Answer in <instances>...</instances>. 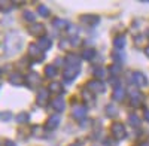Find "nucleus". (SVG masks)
I'll return each instance as SVG.
<instances>
[{
	"label": "nucleus",
	"mask_w": 149,
	"mask_h": 146,
	"mask_svg": "<svg viewBox=\"0 0 149 146\" xmlns=\"http://www.w3.org/2000/svg\"><path fill=\"white\" fill-rule=\"evenodd\" d=\"M139 146H149V142H142Z\"/></svg>",
	"instance_id": "c9c22d12"
},
{
	"label": "nucleus",
	"mask_w": 149,
	"mask_h": 146,
	"mask_svg": "<svg viewBox=\"0 0 149 146\" xmlns=\"http://www.w3.org/2000/svg\"><path fill=\"white\" fill-rule=\"evenodd\" d=\"M52 24L55 27H58V29H66V27H69V24H67V21H64V19H61V18H55L54 21H52Z\"/></svg>",
	"instance_id": "393cba45"
},
{
	"label": "nucleus",
	"mask_w": 149,
	"mask_h": 146,
	"mask_svg": "<svg viewBox=\"0 0 149 146\" xmlns=\"http://www.w3.org/2000/svg\"><path fill=\"white\" fill-rule=\"evenodd\" d=\"M39 15L40 17H43V18H46V17H49V9L46 8V6H39Z\"/></svg>",
	"instance_id": "7c9ffc66"
},
{
	"label": "nucleus",
	"mask_w": 149,
	"mask_h": 146,
	"mask_svg": "<svg viewBox=\"0 0 149 146\" xmlns=\"http://www.w3.org/2000/svg\"><path fill=\"white\" fill-rule=\"evenodd\" d=\"M145 119L149 122V111H145Z\"/></svg>",
	"instance_id": "72a5a7b5"
},
{
	"label": "nucleus",
	"mask_w": 149,
	"mask_h": 146,
	"mask_svg": "<svg viewBox=\"0 0 149 146\" xmlns=\"http://www.w3.org/2000/svg\"><path fill=\"white\" fill-rule=\"evenodd\" d=\"M93 75L97 78V81H102V79L104 78V75H106V72H104L103 69H100V67H95V69L93 70Z\"/></svg>",
	"instance_id": "5701e85b"
},
{
	"label": "nucleus",
	"mask_w": 149,
	"mask_h": 146,
	"mask_svg": "<svg viewBox=\"0 0 149 146\" xmlns=\"http://www.w3.org/2000/svg\"><path fill=\"white\" fill-rule=\"evenodd\" d=\"M27 83H29V87L30 88H37L39 85L42 83V81H40V76L37 75L36 72H31V73H29L27 75Z\"/></svg>",
	"instance_id": "20e7f679"
},
{
	"label": "nucleus",
	"mask_w": 149,
	"mask_h": 146,
	"mask_svg": "<svg viewBox=\"0 0 149 146\" xmlns=\"http://www.w3.org/2000/svg\"><path fill=\"white\" fill-rule=\"evenodd\" d=\"M143 102V94L139 91H130V103L131 106H140Z\"/></svg>",
	"instance_id": "1a4fd4ad"
},
{
	"label": "nucleus",
	"mask_w": 149,
	"mask_h": 146,
	"mask_svg": "<svg viewBox=\"0 0 149 146\" xmlns=\"http://www.w3.org/2000/svg\"><path fill=\"white\" fill-rule=\"evenodd\" d=\"M12 6H14V3H10V2H0V10L2 12H9Z\"/></svg>",
	"instance_id": "cd10ccee"
},
{
	"label": "nucleus",
	"mask_w": 149,
	"mask_h": 146,
	"mask_svg": "<svg viewBox=\"0 0 149 146\" xmlns=\"http://www.w3.org/2000/svg\"><path fill=\"white\" fill-rule=\"evenodd\" d=\"M29 31L33 36H43L45 27H43L42 22H33V24H30V26H29Z\"/></svg>",
	"instance_id": "0eeeda50"
},
{
	"label": "nucleus",
	"mask_w": 149,
	"mask_h": 146,
	"mask_svg": "<svg viewBox=\"0 0 149 146\" xmlns=\"http://www.w3.org/2000/svg\"><path fill=\"white\" fill-rule=\"evenodd\" d=\"M70 146H79V145H78V143H74V145H70Z\"/></svg>",
	"instance_id": "4c0bfd02"
},
{
	"label": "nucleus",
	"mask_w": 149,
	"mask_h": 146,
	"mask_svg": "<svg viewBox=\"0 0 149 146\" xmlns=\"http://www.w3.org/2000/svg\"><path fill=\"white\" fill-rule=\"evenodd\" d=\"M78 75H79V67H72V66H67V69H64V73H63V76L67 82L73 81Z\"/></svg>",
	"instance_id": "423d86ee"
},
{
	"label": "nucleus",
	"mask_w": 149,
	"mask_h": 146,
	"mask_svg": "<svg viewBox=\"0 0 149 146\" xmlns=\"http://www.w3.org/2000/svg\"><path fill=\"white\" fill-rule=\"evenodd\" d=\"M79 19L84 24H86V26H95V24H98V21H100V18L97 15H81Z\"/></svg>",
	"instance_id": "f8f14e48"
},
{
	"label": "nucleus",
	"mask_w": 149,
	"mask_h": 146,
	"mask_svg": "<svg viewBox=\"0 0 149 146\" xmlns=\"http://www.w3.org/2000/svg\"><path fill=\"white\" fill-rule=\"evenodd\" d=\"M113 60H115V61H118V63H122L124 60H125V55H124L122 52H115L113 54Z\"/></svg>",
	"instance_id": "2f4dec72"
},
{
	"label": "nucleus",
	"mask_w": 149,
	"mask_h": 146,
	"mask_svg": "<svg viewBox=\"0 0 149 146\" xmlns=\"http://www.w3.org/2000/svg\"><path fill=\"white\" fill-rule=\"evenodd\" d=\"M110 73L112 75H118V73H121V66L119 64H115V66H110Z\"/></svg>",
	"instance_id": "473e14b6"
},
{
	"label": "nucleus",
	"mask_w": 149,
	"mask_h": 146,
	"mask_svg": "<svg viewBox=\"0 0 149 146\" xmlns=\"http://www.w3.org/2000/svg\"><path fill=\"white\" fill-rule=\"evenodd\" d=\"M112 134H113V137L116 140H122L124 137H125V127H124L121 122H115L113 125H112Z\"/></svg>",
	"instance_id": "f03ea898"
},
{
	"label": "nucleus",
	"mask_w": 149,
	"mask_h": 146,
	"mask_svg": "<svg viewBox=\"0 0 149 146\" xmlns=\"http://www.w3.org/2000/svg\"><path fill=\"white\" fill-rule=\"evenodd\" d=\"M124 95H125V91H124L121 87H118V88H115L113 90V100H116V102H121L122 99H124Z\"/></svg>",
	"instance_id": "aec40b11"
},
{
	"label": "nucleus",
	"mask_w": 149,
	"mask_h": 146,
	"mask_svg": "<svg viewBox=\"0 0 149 146\" xmlns=\"http://www.w3.org/2000/svg\"><path fill=\"white\" fill-rule=\"evenodd\" d=\"M72 115H73V118H76V119H84L85 116H86V107L85 106H81V104H78V106H74L73 107V111H72Z\"/></svg>",
	"instance_id": "9d476101"
},
{
	"label": "nucleus",
	"mask_w": 149,
	"mask_h": 146,
	"mask_svg": "<svg viewBox=\"0 0 149 146\" xmlns=\"http://www.w3.org/2000/svg\"><path fill=\"white\" fill-rule=\"evenodd\" d=\"M60 121H61V118H60L58 115H52V116H49V118H48V121L45 122V128H46V130H54V128H57V127H58V124H60Z\"/></svg>",
	"instance_id": "9b49d317"
},
{
	"label": "nucleus",
	"mask_w": 149,
	"mask_h": 146,
	"mask_svg": "<svg viewBox=\"0 0 149 146\" xmlns=\"http://www.w3.org/2000/svg\"><path fill=\"white\" fill-rule=\"evenodd\" d=\"M55 75H57V67H55V66L49 64V66L45 67V76H46V78H54Z\"/></svg>",
	"instance_id": "412c9836"
},
{
	"label": "nucleus",
	"mask_w": 149,
	"mask_h": 146,
	"mask_svg": "<svg viewBox=\"0 0 149 146\" xmlns=\"http://www.w3.org/2000/svg\"><path fill=\"white\" fill-rule=\"evenodd\" d=\"M52 107H54V111L57 112H63L64 109H66V102L63 97H57V99L52 100Z\"/></svg>",
	"instance_id": "ddd939ff"
},
{
	"label": "nucleus",
	"mask_w": 149,
	"mask_h": 146,
	"mask_svg": "<svg viewBox=\"0 0 149 146\" xmlns=\"http://www.w3.org/2000/svg\"><path fill=\"white\" fill-rule=\"evenodd\" d=\"M37 46H39L42 51L49 49V48H51V39H48L46 36H42V38L39 39V43H37Z\"/></svg>",
	"instance_id": "dca6fc26"
},
{
	"label": "nucleus",
	"mask_w": 149,
	"mask_h": 146,
	"mask_svg": "<svg viewBox=\"0 0 149 146\" xmlns=\"http://www.w3.org/2000/svg\"><path fill=\"white\" fill-rule=\"evenodd\" d=\"M21 38H19V34L15 33V31H12L6 36V40H5V51L6 54L9 55H15L19 49H21Z\"/></svg>",
	"instance_id": "f257e3e1"
},
{
	"label": "nucleus",
	"mask_w": 149,
	"mask_h": 146,
	"mask_svg": "<svg viewBox=\"0 0 149 146\" xmlns=\"http://www.w3.org/2000/svg\"><path fill=\"white\" fill-rule=\"evenodd\" d=\"M113 46L116 48L118 51H121L124 46H125V38L124 36H118V38L113 39Z\"/></svg>",
	"instance_id": "a211bd4d"
},
{
	"label": "nucleus",
	"mask_w": 149,
	"mask_h": 146,
	"mask_svg": "<svg viewBox=\"0 0 149 146\" xmlns=\"http://www.w3.org/2000/svg\"><path fill=\"white\" fill-rule=\"evenodd\" d=\"M49 91L55 92V94H63V85L58 83V82H51V85H49Z\"/></svg>",
	"instance_id": "6ab92c4d"
},
{
	"label": "nucleus",
	"mask_w": 149,
	"mask_h": 146,
	"mask_svg": "<svg viewBox=\"0 0 149 146\" xmlns=\"http://www.w3.org/2000/svg\"><path fill=\"white\" fill-rule=\"evenodd\" d=\"M106 113H107V116H115L118 113V109L113 104H107L106 106Z\"/></svg>",
	"instance_id": "bb28decb"
},
{
	"label": "nucleus",
	"mask_w": 149,
	"mask_h": 146,
	"mask_svg": "<svg viewBox=\"0 0 149 146\" xmlns=\"http://www.w3.org/2000/svg\"><path fill=\"white\" fill-rule=\"evenodd\" d=\"M131 76H133L134 83L139 85V87H146L148 85V79H146V76L143 75L142 72H134V73H131Z\"/></svg>",
	"instance_id": "6e6552de"
},
{
	"label": "nucleus",
	"mask_w": 149,
	"mask_h": 146,
	"mask_svg": "<svg viewBox=\"0 0 149 146\" xmlns=\"http://www.w3.org/2000/svg\"><path fill=\"white\" fill-rule=\"evenodd\" d=\"M88 90L93 92V94H103L104 92V83L102 82V81H91L90 83H88Z\"/></svg>",
	"instance_id": "7ed1b4c3"
},
{
	"label": "nucleus",
	"mask_w": 149,
	"mask_h": 146,
	"mask_svg": "<svg viewBox=\"0 0 149 146\" xmlns=\"http://www.w3.org/2000/svg\"><path fill=\"white\" fill-rule=\"evenodd\" d=\"M145 52H146V55L149 57V46H148V48H146V49H145Z\"/></svg>",
	"instance_id": "e433bc0d"
},
{
	"label": "nucleus",
	"mask_w": 149,
	"mask_h": 146,
	"mask_svg": "<svg viewBox=\"0 0 149 146\" xmlns=\"http://www.w3.org/2000/svg\"><path fill=\"white\" fill-rule=\"evenodd\" d=\"M82 99H84V102L86 104H91V103H94V94L91 91H84L82 92Z\"/></svg>",
	"instance_id": "4be33fe9"
},
{
	"label": "nucleus",
	"mask_w": 149,
	"mask_h": 146,
	"mask_svg": "<svg viewBox=\"0 0 149 146\" xmlns=\"http://www.w3.org/2000/svg\"><path fill=\"white\" fill-rule=\"evenodd\" d=\"M48 97H49V92L46 90H42L39 94H37V99H36L37 104H39V106H45L46 102H48Z\"/></svg>",
	"instance_id": "2eb2a0df"
},
{
	"label": "nucleus",
	"mask_w": 149,
	"mask_h": 146,
	"mask_svg": "<svg viewBox=\"0 0 149 146\" xmlns=\"http://www.w3.org/2000/svg\"><path fill=\"white\" fill-rule=\"evenodd\" d=\"M6 146H15V143L10 142V140H8V142H6Z\"/></svg>",
	"instance_id": "f704fd0d"
},
{
	"label": "nucleus",
	"mask_w": 149,
	"mask_h": 146,
	"mask_svg": "<svg viewBox=\"0 0 149 146\" xmlns=\"http://www.w3.org/2000/svg\"><path fill=\"white\" fill-rule=\"evenodd\" d=\"M128 122H130L133 127H139V125H140V119L136 116V115H130V116H128Z\"/></svg>",
	"instance_id": "c85d7f7f"
},
{
	"label": "nucleus",
	"mask_w": 149,
	"mask_h": 146,
	"mask_svg": "<svg viewBox=\"0 0 149 146\" xmlns=\"http://www.w3.org/2000/svg\"><path fill=\"white\" fill-rule=\"evenodd\" d=\"M22 17H24V19H26V21H29V22H34V14H33V12L31 10H24V14H22Z\"/></svg>",
	"instance_id": "a878e982"
},
{
	"label": "nucleus",
	"mask_w": 149,
	"mask_h": 146,
	"mask_svg": "<svg viewBox=\"0 0 149 146\" xmlns=\"http://www.w3.org/2000/svg\"><path fill=\"white\" fill-rule=\"evenodd\" d=\"M0 75H2V70H0Z\"/></svg>",
	"instance_id": "ea45409f"
},
{
	"label": "nucleus",
	"mask_w": 149,
	"mask_h": 146,
	"mask_svg": "<svg viewBox=\"0 0 149 146\" xmlns=\"http://www.w3.org/2000/svg\"><path fill=\"white\" fill-rule=\"evenodd\" d=\"M148 38H149V31H148Z\"/></svg>",
	"instance_id": "58836bf2"
},
{
	"label": "nucleus",
	"mask_w": 149,
	"mask_h": 146,
	"mask_svg": "<svg viewBox=\"0 0 149 146\" xmlns=\"http://www.w3.org/2000/svg\"><path fill=\"white\" fill-rule=\"evenodd\" d=\"M17 121H18V122L19 124H24V122H27V121H29V115L26 113V112H21L18 116H17Z\"/></svg>",
	"instance_id": "c756f323"
},
{
	"label": "nucleus",
	"mask_w": 149,
	"mask_h": 146,
	"mask_svg": "<svg viewBox=\"0 0 149 146\" xmlns=\"http://www.w3.org/2000/svg\"><path fill=\"white\" fill-rule=\"evenodd\" d=\"M79 63H81V60L78 55H73V54H69L66 57V64L67 66H72V67H79Z\"/></svg>",
	"instance_id": "4468645a"
},
{
	"label": "nucleus",
	"mask_w": 149,
	"mask_h": 146,
	"mask_svg": "<svg viewBox=\"0 0 149 146\" xmlns=\"http://www.w3.org/2000/svg\"><path fill=\"white\" fill-rule=\"evenodd\" d=\"M9 82L12 85H22L24 83V78L19 75V73H12L9 76Z\"/></svg>",
	"instance_id": "f3484780"
},
{
	"label": "nucleus",
	"mask_w": 149,
	"mask_h": 146,
	"mask_svg": "<svg viewBox=\"0 0 149 146\" xmlns=\"http://www.w3.org/2000/svg\"><path fill=\"white\" fill-rule=\"evenodd\" d=\"M29 54H30V57H34V58H36V61H42V60H43L42 49H40L39 46H37V43H30Z\"/></svg>",
	"instance_id": "39448f33"
},
{
	"label": "nucleus",
	"mask_w": 149,
	"mask_h": 146,
	"mask_svg": "<svg viewBox=\"0 0 149 146\" xmlns=\"http://www.w3.org/2000/svg\"><path fill=\"white\" fill-rule=\"evenodd\" d=\"M81 57H82L84 60H93V58L95 57V51H94V49H85V51L81 54Z\"/></svg>",
	"instance_id": "b1692460"
}]
</instances>
